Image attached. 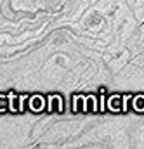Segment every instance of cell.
Segmentation results:
<instances>
[{"instance_id": "cell-1", "label": "cell", "mask_w": 144, "mask_h": 149, "mask_svg": "<svg viewBox=\"0 0 144 149\" xmlns=\"http://www.w3.org/2000/svg\"><path fill=\"white\" fill-rule=\"evenodd\" d=\"M132 106L137 113H144V95H136L132 99Z\"/></svg>"}]
</instances>
